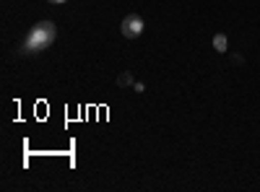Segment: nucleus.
I'll return each instance as SVG.
<instances>
[{
  "label": "nucleus",
  "mask_w": 260,
  "mask_h": 192,
  "mask_svg": "<svg viewBox=\"0 0 260 192\" xmlns=\"http://www.w3.org/2000/svg\"><path fill=\"white\" fill-rule=\"evenodd\" d=\"M57 39V29L52 21H39V24L26 34L24 47H21V55H39L47 47H52V42Z\"/></svg>",
  "instance_id": "1"
},
{
  "label": "nucleus",
  "mask_w": 260,
  "mask_h": 192,
  "mask_svg": "<svg viewBox=\"0 0 260 192\" xmlns=\"http://www.w3.org/2000/svg\"><path fill=\"white\" fill-rule=\"evenodd\" d=\"M143 29H146V24H143V18L141 16H125L122 18V24H120V31H122V36L125 39H138L141 34H143Z\"/></svg>",
  "instance_id": "2"
},
{
  "label": "nucleus",
  "mask_w": 260,
  "mask_h": 192,
  "mask_svg": "<svg viewBox=\"0 0 260 192\" xmlns=\"http://www.w3.org/2000/svg\"><path fill=\"white\" fill-rule=\"evenodd\" d=\"M115 83H117L120 89H127V86L133 89V83H136V81H133V75H130V73L125 70V73H120V75H117V81H115Z\"/></svg>",
  "instance_id": "3"
},
{
  "label": "nucleus",
  "mask_w": 260,
  "mask_h": 192,
  "mask_svg": "<svg viewBox=\"0 0 260 192\" xmlns=\"http://www.w3.org/2000/svg\"><path fill=\"white\" fill-rule=\"evenodd\" d=\"M226 47H229L226 36H224V34H216V36H213V50H216V52H226Z\"/></svg>",
  "instance_id": "4"
},
{
  "label": "nucleus",
  "mask_w": 260,
  "mask_h": 192,
  "mask_svg": "<svg viewBox=\"0 0 260 192\" xmlns=\"http://www.w3.org/2000/svg\"><path fill=\"white\" fill-rule=\"evenodd\" d=\"M133 91H136V94H143L146 86H143V83H133Z\"/></svg>",
  "instance_id": "5"
},
{
  "label": "nucleus",
  "mask_w": 260,
  "mask_h": 192,
  "mask_svg": "<svg viewBox=\"0 0 260 192\" xmlns=\"http://www.w3.org/2000/svg\"><path fill=\"white\" fill-rule=\"evenodd\" d=\"M52 6H60V3H68V0H50Z\"/></svg>",
  "instance_id": "6"
}]
</instances>
